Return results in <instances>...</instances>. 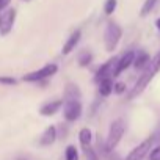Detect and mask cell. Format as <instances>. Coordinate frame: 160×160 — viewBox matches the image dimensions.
<instances>
[{"label":"cell","mask_w":160,"mask_h":160,"mask_svg":"<svg viewBox=\"0 0 160 160\" xmlns=\"http://www.w3.org/2000/svg\"><path fill=\"white\" fill-rule=\"evenodd\" d=\"M160 71V52L149 61V64L144 68V71H143V74L140 75V78L135 82V85L132 87V90L129 91V94H127V99L129 101H132V99H135L138 94H141L143 91H144V88L151 83V80L154 78V75L157 74Z\"/></svg>","instance_id":"6da1fadb"},{"label":"cell","mask_w":160,"mask_h":160,"mask_svg":"<svg viewBox=\"0 0 160 160\" xmlns=\"http://www.w3.org/2000/svg\"><path fill=\"white\" fill-rule=\"evenodd\" d=\"M124 132H126V121L122 118H118L110 124V130L105 140V152H112L119 144Z\"/></svg>","instance_id":"7a4b0ae2"},{"label":"cell","mask_w":160,"mask_h":160,"mask_svg":"<svg viewBox=\"0 0 160 160\" xmlns=\"http://www.w3.org/2000/svg\"><path fill=\"white\" fill-rule=\"evenodd\" d=\"M121 36H122V28H121L116 22H113V21L107 22V27H105V32H104L105 49H107L108 52H113V50L116 49V46H118Z\"/></svg>","instance_id":"3957f363"},{"label":"cell","mask_w":160,"mask_h":160,"mask_svg":"<svg viewBox=\"0 0 160 160\" xmlns=\"http://www.w3.org/2000/svg\"><path fill=\"white\" fill-rule=\"evenodd\" d=\"M58 71V66L50 63V64H46L44 68H41L39 71H33V72H28L22 77L24 82H41V80L47 78V77H52L53 74H57Z\"/></svg>","instance_id":"277c9868"},{"label":"cell","mask_w":160,"mask_h":160,"mask_svg":"<svg viewBox=\"0 0 160 160\" xmlns=\"http://www.w3.org/2000/svg\"><path fill=\"white\" fill-rule=\"evenodd\" d=\"M63 116L66 121L74 122L82 116V104L80 101H63Z\"/></svg>","instance_id":"5b68a950"},{"label":"cell","mask_w":160,"mask_h":160,"mask_svg":"<svg viewBox=\"0 0 160 160\" xmlns=\"http://www.w3.org/2000/svg\"><path fill=\"white\" fill-rule=\"evenodd\" d=\"M116 64H118V58H110L107 63H104L99 69H98V72H96V75H94V80L98 83H101L102 80H105V78H112V75H115V69H116Z\"/></svg>","instance_id":"8992f818"},{"label":"cell","mask_w":160,"mask_h":160,"mask_svg":"<svg viewBox=\"0 0 160 160\" xmlns=\"http://www.w3.org/2000/svg\"><path fill=\"white\" fill-rule=\"evenodd\" d=\"M14 21H16V10H7L0 16V33L3 36H7L13 30Z\"/></svg>","instance_id":"52a82bcc"},{"label":"cell","mask_w":160,"mask_h":160,"mask_svg":"<svg viewBox=\"0 0 160 160\" xmlns=\"http://www.w3.org/2000/svg\"><path fill=\"white\" fill-rule=\"evenodd\" d=\"M151 146H152V138L144 140L143 143H140L137 148H133L129 152V155L126 157V160H143L144 155L148 154V151L151 149Z\"/></svg>","instance_id":"ba28073f"},{"label":"cell","mask_w":160,"mask_h":160,"mask_svg":"<svg viewBox=\"0 0 160 160\" xmlns=\"http://www.w3.org/2000/svg\"><path fill=\"white\" fill-rule=\"evenodd\" d=\"M133 60H135V52H132V50L126 52V53L118 60V64H116V69H115V75H113V77H118L122 71H126L130 64H133Z\"/></svg>","instance_id":"9c48e42d"},{"label":"cell","mask_w":160,"mask_h":160,"mask_svg":"<svg viewBox=\"0 0 160 160\" xmlns=\"http://www.w3.org/2000/svg\"><path fill=\"white\" fill-rule=\"evenodd\" d=\"M80 36H82V33H80V30H75L69 38H68V41L64 42V46H63V55H68V53H71L74 49H75V46L78 44V41H80Z\"/></svg>","instance_id":"30bf717a"},{"label":"cell","mask_w":160,"mask_h":160,"mask_svg":"<svg viewBox=\"0 0 160 160\" xmlns=\"http://www.w3.org/2000/svg\"><path fill=\"white\" fill-rule=\"evenodd\" d=\"M82 98V93H80V88L75 83H68L64 87V99L63 101H80Z\"/></svg>","instance_id":"8fae6325"},{"label":"cell","mask_w":160,"mask_h":160,"mask_svg":"<svg viewBox=\"0 0 160 160\" xmlns=\"http://www.w3.org/2000/svg\"><path fill=\"white\" fill-rule=\"evenodd\" d=\"M63 101L61 99H58V101H52V102H49V104H46V105H42L41 107V115L42 116H52V115H55L61 107H63Z\"/></svg>","instance_id":"7c38bea8"},{"label":"cell","mask_w":160,"mask_h":160,"mask_svg":"<svg viewBox=\"0 0 160 160\" xmlns=\"http://www.w3.org/2000/svg\"><path fill=\"white\" fill-rule=\"evenodd\" d=\"M55 140H57V129H55L53 126H50V127H47V129L44 130V133L41 135L39 143H41L42 146H50Z\"/></svg>","instance_id":"4fadbf2b"},{"label":"cell","mask_w":160,"mask_h":160,"mask_svg":"<svg viewBox=\"0 0 160 160\" xmlns=\"http://www.w3.org/2000/svg\"><path fill=\"white\" fill-rule=\"evenodd\" d=\"M149 61H151V58H149V55H148L146 52H138V53L135 55L133 66H135L137 69H143V68H146V66L149 64Z\"/></svg>","instance_id":"5bb4252c"},{"label":"cell","mask_w":160,"mask_h":160,"mask_svg":"<svg viewBox=\"0 0 160 160\" xmlns=\"http://www.w3.org/2000/svg\"><path fill=\"white\" fill-rule=\"evenodd\" d=\"M112 91H113V82H112V78H105V80H102V82L99 83V94L102 98L110 96Z\"/></svg>","instance_id":"9a60e30c"},{"label":"cell","mask_w":160,"mask_h":160,"mask_svg":"<svg viewBox=\"0 0 160 160\" xmlns=\"http://www.w3.org/2000/svg\"><path fill=\"white\" fill-rule=\"evenodd\" d=\"M78 140H80V144H82L83 148L90 146L91 144V140H93V133L88 127H83L82 130L78 132Z\"/></svg>","instance_id":"2e32d148"},{"label":"cell","mask_w":160,"mask_h":160,"mask_svg":"<svg viewBox=\"0 0 160 160\" xmlns=\"http://www.w3.org/2000/svg\"><path fill=\"white\" fill-rule=\"evenodd\" d=\"M155 3H157V0H144V3H143V7H141V11H140V16H148L152 10H154V7H155Z\"/></svg>","instance_id":"e0dca14e"},{"label":"cell","mask_w":160,"mask_h":160,"mask_svg":"<svg viewBox=\"0 0 160 160\" xmlns=\"http://www.w3.org/2000/svg\"><path fill=\"white\" fill-rule=\"evenodd\" d=\"M64 158L66 160H78V152H77V148L69 144L64 151Z\"/></svg>","instance_id":"ac0fdd59"},{"label":"cell","mask_w":160,"mask_h":160,"mask_svg":"<svg viewBox=\"0 0 160 160\" xmlns=\"http://www.w3.org/2000/svg\"><path fill=\"white\" fill-rule=\"evenodd\" d=\"M91 60H93V55L85 50V52L80 53V57H78V64H80V66H88V64L91 63Z\"/></svg>","instance_id":"d6986e66"},{"label":"cell","mask_w":160,"mask_h":160,"mask_svg":"<svg viewBox=\"0 0 160 160\" xmlns=\"http://www.w3.org/2000/svg\"><path fill=\"white\" fill-rule=\"evenodd\" d=\"M83 152H85V157H87V160H99V157H98L96 151H94L91 146H87V148H83Z\"/></svg>","instance_id":"ffe728a7"},{"label":"cell","mask_w":160,"mask_h":160,"mask_svg":"<svg viewBox=\"0 0 160 160\" xmlns=\"http://www.w3.org/2000/svg\"><path fill=\"white\" fill-rule=\"evenodd\" d=\"M116 10V0H107L105 2V7H104V11L105 14H113V11Z\"/></svg>","instance_id":"44dd1931"},{"label":"cell","mask_w":160,"mask_h":160,"mask_svg":"<svg viewBox=\"0 0 160 160\" xmlns=\"http://www.w3.org/2000/svg\"><path fill=\"white\" fill-rule=\"evenodd\" d=\"M113 91H115L116 94H122V93L126 91V85H124L122 82H118L116 85H113Z\"/></svg>","instance_id":"7402d4cb"},{"label":"cell","mask_w":160,"mask_h":160,"mask_svg":"<svg viewBox=\"0 0 160 160\" xmlns=\"http://www.w3.org/2000/svg\"><path fill=\"white\" fill-rule=\"evenodd\" d=\"M149 158H151V160H160V146H157V148H154V149L151 151Z\"/></svg>","instance_id":"603a6c76"},{"label":"cell","mask_w":160,"mask_h":160,"mask_svg":"<svg viewBox=\"0 0 160 160\" xmlns=\"http://www.w3.org/2000/svg\"><path fill=\"white\" fill-rule=\"evenodd\" d=\"M0 83L2 85H16V78H13V77H0Z\"/></svg>","instance_id":"cb8c5ba5"},{"label":"cell","mask_w":160,"mask_h":160,"mask_svg":"<svg viewBox=\"0 0 160 160\" xmlns=\"http://www.w3.org/2000/svg\"><path fill=\"white\" fill-rule=\"evenodd\" d=\"M10 3H11V0H0V11H5Z\"/></svg>","instance_id":"d4e9b609"},{"label":"cell","mask_w":160,"mask_h":160,"mask_svg":"<svg viewBox=\"0 0 160 160\" xmlns=\"http://www.w3.org/2000/svg\"><path fill=\"white\" fill-rule=\"evenodd\" d=\"M155 27H157V28H158V30H160V18H158V19H157V21H155Z\"/></svg>","instance_id":"484cf974"}]
</instances>
